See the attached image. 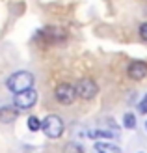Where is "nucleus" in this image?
I'll return each mask as SVG.
<instances>
[{"instance_id": "nucleus-14", "label": "nucleus", "mask_w": 147, "mask_h": 153, "mask_svg": "<svg viewBox=\"0 0 147 153\" xmlns=\"http://www.w3.org/2000/svg\"><path fill=\"white\" fill-rule=\"evenodd\" d=\"M138 110H140V114H147V95L142 99V103H140V108H138Z\"/></svg>"}, {"instance_id": "nucleus-2", "label": "nucleus", "mask_w": 147, "mask_h": 153, "mask_svg": "<svg viewBox=\"0 0 147 153\" xmlns=\"http://www.w3.org/2000/svg\"><path fill=\"white\" fill-rule=\"evenodd\" d=\"M41 129L43 133L49 136V138H60L61 133H64V120H61L60 116H56V114H49L47 118H45L41 121Z\"/></svg>"}, {"instance_id": "nucleus-9", "label": "nucleus", "mask_w": 147, "mask_h": 153, "mask_svg": "<svg viewBox=\"0 0 147 153\" xmlns=\"http://www.w3.org/2000/svg\"><path fill=\"white\" fill-rule=\"evenodd\" d=\"M88 136H89V138H93V140H97V138H104V140L115 138L114 133H110V131H100V129H91V131L88 133Z\"/></svg>"}, {"instance_id": "nucleus-12", "label": "nucleus", "mask_w": 147, "mask_h": 153, "mask_svg": "<svg viewBox=\"0 0 147 153\" xmlns=\"http://www.w3.org/2000/svg\"><path fill=\"white\" fill-rule=\"evenodd\" d=\"M65 153H82V148H80V146H76V144H67Z\"/></svg>"}, {"instance_id": "nucleus-11", "label": "nucleus", "mask_w": 147, "mask_h": 153, "mask_svg": "<svg viewBox=\"0 0 147 153\" xmlns=\"http://www.w3.org/2000/svg\"><path fill=\"white\" fill-rule=\"evenodd\" d=\"M28 129H30V131H39V129H41V121L37 120L35 116H30L28 118Z\"/></svg>"}, {"instance_id": "nucleus-15", "label": "nucleus", "mask_w": 147, "mask_h": 153, "mask_svg": "<svg viewBox=\"0 0 147 153\" xmlns=\"http://www.w3.org/2000/svg\"><path fill=\"white\" fill-rule=\"evenodd\" d=\"M145 131H147V121H145Z\"/></svg>"}, {"instance_id": "nucleus-8", "label": "nucleus", "mask_w": 147, "mask_h": 153, "mask_svg": "<svg viewBox=\"0 0 147 153\" xmlns=\"http://www.w3.org/2000/svg\"><path fill=\"white\" fill-rule=\"evenodd\" d=\"M95 151L97 153H121V149L114 144H108V142H97L95 144Z\"/></svg>"}, {"instance_id": "nucleus-4", "label": "nucleus", "mask_w": 147, "mask_h": 153, "mask_svg": "<svg viewBox=\"0 0 147 153\" xmlns=\"http://www.w3.org/2000/svg\"><path fill=\"white\" fill-rule=\"evenodd\" d=\"M35 101H37V91L34 88H30V90L21 91V94H15L13 105L17 106V108L26 110V108H32V106L35 105Z\"/></svg>"}, {"instance_id": "nucleus-10", "label": "nucleus", "mask_w": 147, "mask_h": 153, "mask_svg": "<svg viewBox=\"0 0 147 153\" xmlns=\"http://www.w3.org/2000/svg\"><path fill=\"white\" fill-rule=\"evenodd\" d=\"M123 125L127 129H136V116L132 112H127L125 116H123Z\"/></svg>"}, {"instance_id": "nucleus-5", "label": "nucleus", "mask_w": 147, "mask_h": 153, "mask_svg": "<svg viewBox=\"0 0 147 153\" xmlns=\"http://www.w3.org/2000/svg\"><path fill=\"white\" fill-rule=\"evenodd\" d=\"M56 99L60 103H64V105H71L75 99H76V95H78V91H76V86H71V84H67V82H64V84H60V86L56 88Z\"/></svg>"}, {"instance_id": "nucleus-1", "label": "nucleus", "mask_w": 147, "mask_h": 153, "mask_svg": "<svg viewBox=\"0 0 147 153\" xmlns=\"http://www.w3.org/2000/svg\"><path fill=\"white\" fill-rule=\"evenodd\" d=\"M34 82H35V76L30 71H17L11 76H7L6 86L10 88L13 94H21V91H24V90L34 88Z\"/></svg>"}, {"instance_id": "nucleus-3", "label": "nucleus", "mask_w": 147, "mask_h": 153, "mask_svg": "<svg viewBox=\"0 0 147 153\" xmlns=\"http://www.w3.org/2000/svg\"><path fill=\"white\" fill-rule=\"evenodd\" d=\"M76 91H78V97L89 101V99H93L99 94V86H97V82L93 79L84 76V79H80L78 82H76Z\"/></svg>"}, {"instance_id": "nucleus-13", "label": "nucleus", "mask_w": 147, "mask_h": 153, "mask_svg": "<svg viewBox=\"0 0 147 153\" xmlns=\"http://www.w3.org/2000/svg\"><path fill=\"white\" fill-rule=\"evenodd\" d=\"M140 37L143 41H147V22H143V25L140 26Z\"/></svg>"}, {"instance_id": "nucleus-6", "label": "nucleus", "mask_w": 147, "mask_h": 153, "mask_svg": "<svg viewBox=\"0 0 147 153\" xmlns=\"http://www.w3.org/2000/svg\"><path fill=\"white\" fill-rule=\"evenodd\" d=\"M129 76L134 80H142L147 76V64L145 62H140V60H136V62H132L129 65Z\"/></svg>"}, {"instance_id": "nucleus-7", "label": "nucleus", "mask_w": 147, "mask_h": 153, "mask_svg": "<svg viewBox=\"0 0 147 153\" xmlns=\"http://www.w3.org/2000/svg\"><path fill=\"white\" fill-rule=\"evenodd\" d=\"M15 118H17V108H13V106H4L0 110V120L4 123H11V121H15Z\"/></svg>"}]
</instances>
